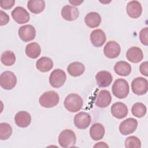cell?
<instances>
[{
    "label": "cell",
    "instance_id": "cell-16",
    "mask_svg": "<svg viewBox=\"0 0 148 148\" xmlns=\"http://www.w3.org/2000/svg\"><path fill=\"white\" fill-rule=\"evenodd\" d=\"M61 13L63 18L69 21L76 20L79 16V11L78 9L75 6L68 5L62 7Z\"/></svg>",
    "mask_w": 148,
    "mask_h": 148
},
{
    "label": "cell",
    "instance_id": "cell-29",
    "mask_svg": "<svg viewBox=\"0 0 148 148\" xmlns=\"http://www.w3.org/2000/svg\"><path fill=\"white\" fill-rule=\"evenodd\" d=\"M146 106L140 102H137L134 104L131 108V112L132 114L138 118L143 117L146 113Z\"/></svg>",
    "mask_w": 148,
    "mask_h": 148
},
{
    "label": "cell",
    "instance_id": "cell-2",
    "mask_svg": "<svg viewBox=\"0 0 148 148\" xmlns=\"http://www.w3.org/2000/svg\"><path fill=\"white\" fill-rule=\"evenodd\" d=\"M129 84L127 81L124 79H118L113 84L112 92L116 97L119 99L127 97L129 94Z\"/></svg>",
    "mask_w": 148,
    "mask_h": 148
},
{
    "label": "cell",
    "instance_id": "cell-5",
    "mask_svg": "<svg viewBox=\"0 0 148 148\" xmlns=\"http://www.w3.org/2000/svg\"><path fill=\"white\" fill-rule=\"evenodd\" d=\"M17 83L16 75L11 71H5L0 76V85L5 90H10L13 89Z\"/></svg>",
    "mask_w": 148,
    "mask_h": 148
},
{
    "label": "cell",
    "instance_id": "cell-12",
    "mask_svg": "<svg viewBox=\"0 0 148 148\" xmlns=\"http://www.w3.org/2000/svg\"><path fill=\"white\" fill-rule=\"evenodd\" d=\"M91 116L86 112H81L75 116L73 122L75 125L79 129L87 128L91 123Z\"/></svg>",
    "mask_w": 148,
    "mask_h": 148
},
{
    "label": "cell",
    "instance_id": "cell-11",
    "mask_svg": "<svg viewBox=\"0 0 148 148\" xmlns=\"http://www.w3.org/2000/svg\"><path fill=\"white\" fill-rule=\"evenodd\" d=\"M121 53V48L119 44L114 41H109L104 46L103 53L109 58H115L117 57Z\"/></svg>",
    "mask_w": 148,
    "mask_h": 148
},
{
    "label": "cell",
    "instance_id": "cell-27",
    "mask_svg": "<svg viewBox=\"0 0 148 148\" xmlns=\"http://www.w3.org/2000/svg\"><path fill=\"white\" fill-rule=\"evenodd\" d=\"M25 51L28 57L35 59L38 57L40 54V46L36 42H32L26 46Z\"/></svg>",
    "mask_w": 148,
    "mask_h": 148
},
{
    "label": "cell",
    "instance_id": "cell-20",
    "mask_svg": "<svg viewBox=\"0 0 148 148\" xmlns=\"http://www.w3.org/2000/svg\"><path fill=\"white\" fill-rule=\"evenodd\" d=\"M126 57L131 62L138 63L142 60L143 54L139 47L134 46L128 49L126 53Z\"/></svg>",
    "mask_w": 148,
    "mask_h": 148
},
{
    "label": "cell",
    "instance_id": "cell-34",
    "mask_svg": "<svg viewBox=\"0 0 148 148\" xmlns=\"http://www.w3.org/2000/svg\"><path fill=\"white\" fill-rule=\"evenodd\" d=\"M9 21V17L6 13L1 10L0 11V25L1 26L6 25Z\"/></svg>",
    "mask_w": 148,
    "mask_h": 148
},
{
    "label": "cell",
    "instance_id": "cell-19",
    "mask_svg": "<svg viewBox=\"0 0 148 148\" xmlns=\"http://www.w3.org/2000/svg\"><path fill=\"white\" fill-rule=\"evenodd\" d=\"M14 121L18 127L25 128L30 124L31 122V117L30 114L27 112L20 111L16 114Z\"/></svg>",
    "mask_w": 148,
    "mask_h": 148
},
{
    "label": "cell",
    "instance_id": "cell-18",
    "mask_svg": "<svg viewBox=\"0 0 148 148\" xmlns=\"http://www.w3.org/2000/svg\"><path fill=\"white\" fill-rule=\"evenodd\" d=\"M126 9L128 15L133 18H136L140 17L142 12V5L137 1L129 2L127 3Z\"/></svg>",
    "mask_w": 148,
    "mask_h": 148
},
{
    "label": "cell",
    "instance_id": "cell-21",
    "mask_svg": "<svg viewBox=\"0 0 148 148\" xmlns=\"http://www.w3.org/2000/svg\"><path fill=\"white\" fill-rule=\"evenodd\" d=\"M84 22L87 26L92 28L98 27L101 22L100 14L97 12H90L84 17Z\"/></svg>",
    "mask_w": 148,
    "mask_h": 148
},
{
    "label": "cell",
    "instance_id": "cell-33",
    "mask_svg": "<svg viewBox=\"0 0 148 148\" xmlns=\"http://www.w3.org/2000/svg\"><path fill=\"white\" fill-rule=\"evenodd\" d=\"M15 3L14 0H1L0 1V6L3 9H9L12 8Z\"/></svg>",
    "mask_w": 148,
    "mask_h": 148
},
{
    "label": "cell",
    "instance_id": "cell-23",
    "mask_svg": "<svg viewBox=\"0 0 148 148\" xmlns=\"http://www.w3.org/2000/svg\"><path fill=\"white\" fill-rule=\"evenodd\" d=\"M114 71L118 75L127 76L129 75L131 72V66L126 61H119L114 65Z\"/></svg>",
    "mask_w": 148,
    "mask_h": 148
},
{
    "label": "cell",
    "instance_id": "cell-3",
    "mask_svg": "<svg viewBox=\"0 0 148 148\" xmlns=\"http://www.w3.org/2000/svg\"><path fill=\"white\" fill-rule=\"evenodd\" d=\"M58 94L54 91H48L45 92L39 98L40 105L46 108H50L56 106L59 102Z\"/></svg>",
    "mask_w": 148,
    "mask_h": 148
},
{
    "label": "cell",
    "instance_id": "cell-25",
    "mask_svg": "<svg viewBox=\"0 0 148 148\" xmlns=\"http://www.w3.org/2000/svg\"><path fill=\"white\" fill-rule=\"evenodd\" d=\"M84 65L80 62H72L67 67V71L68 73L74 77H77L82 75L84 73Z\"/></svg>",
    "mask_w": 148,
    "mask_h": 148
},
{
    "label": "cell",
    "instance_id": "cell-13",
    "mask_svg": "<svg viewBox=\"0 0 148 148\" xmlns=\"http://www.w3.org/2000/svg\"><path fill=\"white\" fill-rule=\"evenodd\" d=\"M112 101V96L109 91L101 90L95 98V104L99 108H106L108 106Z\"/></svg>",
    "mask_w": 148,
    "mask_h": 148
},
{
    "label": "cell",
    "instance_id": "cell-22",
    "mask_svg": "<svg viewBox=\"0 0 148 148\" xmlns=\"http://www.w3.org/2000/svg\"><path fill=\"white\" fill-rule=\"evenodd\" d=\"M36 67L40 72H47L50 71L53 67V62L49 57H42L37 60Z\"/></svg>",
    "mask_w": 148,
    "mask_h": 148
},
{
    "label": "cell",
    "instance_id": "cell-7",
    "mask_svg": "<svg viewBox=\"0 0 148 148\" xmlns=\"http://www.w3.org/2000/svg\"><path fill=\"white\" fill-rule=\"evenodd\" d=\"M131 88L134 94L138 95H143L147 92L148 82L142 77H136L132 82Z\"/></svg>",
    "mask_w": 148,
    "mask_h": 148
},
{
    "label": "cell",
    "instance_id": "cell-17",
    "mask_svg": "<svg viewBox=\"0 0 148 148\" xmlns=\"http://www.w3.org/2000/svg\"><path fill=\"white\" fill-rule=\"evenodd\" d=\"M106 37L105 32L101 29H97L90 34V40L92 45L97 47L102 46L106 42Z\"/></svg>",
    "mask_w": 148,
    "mask_h": 148
},
{
    "label": "cell",
    "instance_id": "cell-26",
    "mask_svg": "<svg viewBox=\"0 0 148 148\" xmlns=\"http://www.w3.org/2000/svg\"><path fill=\"white\" fill-rule=\"evenodd\" d=\"M27 8L31 12L39 14L45 9V2L43 0H29L27 2Z\"/></svg>",
    "mask_w": 148,
    "mask_h": 148
},
{
    "label": "cell",
    "instance_id": "cell-32",
    "mask_svg": "<svg viewBox=\"0 0 148 148\" xmlns=\"http://www.w3.org/2000/svg\"><path fill=\"white\" fill-rule=\"evenodd\" d=\"M148 28L147 27H145L141 29L139 33V39L142 44L145 46H147L148 45Z\"/></svg>",
    "mask_w": 148,
    "mask_h": 148
},
{
    "label": "cell",
    "instance_id": "cell-28",
    "mask_svg": "<svg viewBox=\"0 0 148 148\" xmlns=\"http://www.w3.org/2000/svg\"><path fill=\"white\" fill-rule=\"evenodd\" d=\"M1 61L5 66H11L13 65L16 61L15 54L12 51H5L1 54Z\"/></svg>",
    "mask_w": 148,
    "mask_h": 148
},
{
    "label": "cell",
    "instance_id": "cell-37",
    "mask_svg": "<svg viewBox=\"0 0 148 148\" xmlns=\"http://www.w3.org/2000/svg\"><path fill=\"white\" fill-rule=\"evenodd\" d=\"M69 2L71 3V4H72L73 5H75V6H77V5H80L82 2H83V1H69Z\"/></svg>",
    "mask_w": 148,
    "mask_h": 148
},
{
    "label": "cell",
    "instance_id": "cell-9",
    "mask_svg": "<svg viewBox=\"0 0 148 148\" xmlns=\"http://www.w3.org/2000/svg\"><path fill=\"white\" fill-rule=\"evenodd\" d=\"M138 127V121L134 118H128L123 120L119 125V131L123 135L133 133Z\"/></svg>",
    "mask_w": 148,
    "mask_h": 148
},
{
    "label": "cell",
    "instance_id": "cell-35",
    "mask_svg": "<svg viewBox=\"0 0 148 148\" xmlns=\"http://www.w3.org/2000/svg\"><path fill=\"white\" fill-rule=\"evenodd\" d=\"M139 70L140 73L143 75L145 76H148V62L147 61L142 62L139 66Z\"/></svg>",
    "mask_w": 148,
    "mask_h": 148
},
{
    "label": "cell",
    "instance_id": "cell-15",
    "mask_svg": "<svg viewBox=\"0 0 148 148\" xmlns=\"http://www.w3.org/2000/svg\"><path fill=\"white\" fill-rule=\"evenodd\" d=\"M97 84L99 87H108L113 80L112 74L106 71H102L98 72L95 75Z\"/></svg>",
    "mask_w": 148,
    "mask_h": 148
},
{
    "label": "cell",
    "instance_id": "cell-8",
    "mask_svg": "<svg viewBox=\"0 0 148 148\" xmlns=\"http://www.w3.org/2000/svg\"><path fill=\"white\" fill-rule=\"evenodd\" d=\"M18 35L23 41L25 42H29L35 38L36 36V30L35 27L32 25H24L19 28Z\"/></svg>",
    "mask_w": 148,
    "mask_h": 148
},
{
    "label": "cell",
    "instance_id": "cell-30",
    "mask_svg": "<svg viewBox=\"0 0 148 148\" xmlns=\"http://www.w3.org/2000/svg\"><path fill=\"white\" fill-rule=\"evenodd\" d=\"M12 134V128L7 123H1L0 124V139L4 140L9 139Z\"/></svg>",
    "mask_w": 148,
    "mask_h": 148
},
{
    "label": "cell",
    "instance_id": "cell-31",
    "mask_svg": "<svg viewBox=\"0 0 148 148\" xmlns=\"http://www.w3.org/2000/svg\"><path fill=\"white\" fill-rule=\"evenodd\" d=\"M124 145L126 148H140L141 142L138 137L130 136L126 138Z\"/></svg>",
    "mask_w": 148,
    "mask_h": 148
},
{
    "label": "cell",
    "instance_id": "cell-6",
    "mask_svg": "<svg viewBox=\"0 0 148 148\" xmlns=\"http://www.w3.org/2000/svg\"><path fill=\"white\" fill-rule=\"evenodd\" d=\"M66 78L65 72L60 69H54L49 76L50 84L54 88H59L64 85Z\"/></svg>",
    "mask_w": 148,
    "mask_h": 148
},
{
    "label": "cell",
    "instance_id": "cell-10",
    "mask_svg": "<svg viewBox=\"0 0 148 148\" xmlns=\"http://www.w3.org/2000/svg\"><path fill=\"white\" fill-rule=\"evenodd\" d=\"M13 20L18 24H22L29 21L30 16L28 12L21 6L16 7L11 13Z\"/></svg>",
    "mask_w": 148,
    "mask_h": 148
},
{
    "label": "cell",
    "instance_id": "cell-24",
    "mask_svg": "<svg viewBox=\"0 0 148 148\" xmlns=\"http://www.w3.org/2000/svg\"><path fill=\"white\" fill-rule=\"evenodd\" d=\"M105 132L103 125L98 123L93 124L90 129V136L94 140H98L103 138Z\"/></svg>",
    "mask_w": 148,
    "mask_h": 148
},
{
    "label": "cell",
    "instance_id": "cell-36",
    "mask_svg": "<svg viewBox=\"0 0 148 148\" xmlns=\"http://www.w3.org/2000/svg\"><path fill=\"white\" fill-rule=\"evenodd\" d=\"M108 147L109 146L105 143V142H98L97 143V144H95L94 146V147Z\"/></svg>",
    "mask_w": 148,
    "mask_h": 148
},
{
    "label": "cell",
    "instance_id": "cell-14",
    "mask_svg": "<svg viewBox=\"0 0 148 148\" xmlns=\"http://www.w3.org/2000/svg\"><path fill=\"white\" fill-rule=\"evenodd\" d=\"M110 110L112 115L118 119L125 117L128 112V109L126 105L120 102L114 103L111 106Z\"/></svg>",
    "mask_w": 148,
    "mask_h": 148
},
{
    "label": "cell",
    "instance_id": "cell-1",
    "mask_svg": "<svg viewBox=\"0 0 148 148\" xmlns=\"http://www.w3.org/2000/svg\"><path fill=\"white\" fill-rule=\"evenodd\" d=\"M83 105V99L77 94H71L68 95L64 101L65 108L72 113L77 112L80 110L82 108Z\"/></svg>",
    "mask_w": 148,
    "mask_h": 148
},
{
    "label": "cell",
    "instance_id": "cell-4",
    "mask_svg": "<svg viewBox=\"0 0 148 148\" xmlns=\"http://www.w3.org/2000/svg\"><path fill=\"white\" fill-rule=\"evenodd\" d=\"M76 137L75 132L71 130H65L61 131L58 136V143L60 146L68 148L73 147L76 143Z\"/></svg>",
    "mask_w": 148,
    "mask_h": 148
}]
</instances>
